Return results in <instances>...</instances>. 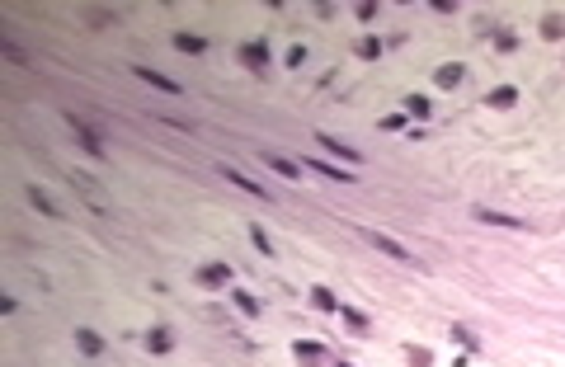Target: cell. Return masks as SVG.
Wrapping results in <instances>:
<instances>
[{
	"mask_svg": "<svg viewBox=\"0 0 565 367\" xmlns=\"http://www.w3.org/2000/svg\"><path fill=\"white\" fill-rule=\"evenodd\" d=\"M495 48H499V52H513V48H518V33H513L509 24H499L495 28Z\"/></svg>",
	"mask_w": 565,
	"mask_h": 367,
	"instance_id": "7402d4cb",
	"label": "cell"
},
{
	"mask_svg": "<svg viewBox=\"0 0 565 367\" xmlns=\"http://www.w3.org/2000/svg\"><path fill=\"white\" fill-rule=\"evenodd\" d=\"M542 38H546V43H561L565 38V19L561 14H546V19H542Z\"/></svg>",
	"mask_w": 565,
	"mask_h": 367,
	"instance_id": "ffe728a7",
	"label": "cell"
},
{
	"mask_svg": "<svg viewBox=\"0 0 565 367\" xmlns=\"http://www.w3.org/2000/svg\"><path fill=\"white\" fill-rule=\"evenodd\" d=\"M221 179H226V184H236V188H245V193H255V198H264V203H273V193H269V188H264V184L245 179L241 170H231V165H221Z\"/></svg>",
	"mask_w": 565,
	"mask_h": 367,
	"instance_id": "ba28073f",
	"label": "cell"
},
{
	"mask_svg": "<svg viewBox=\"0 0 565 367\" xmlns=\"http://www.w3.org/2000/svg\"><path fill=\"white\" fill-rule=\"evenodd\" d=\"M311 141H321V151H330V156H339V160H349V165H363V156H358L353 146H344L339 137H330V132H316Z\"/></svg>",
	"mask_w": 565,
	"mask_h": 367,
	"instance_id": "8992f818",
	"label": "cell"
},
{
	"mask_svg": "<svg viewBox=\"0 0 565 367\" xmlns=\"http://www.w3.org/2000/svg\"><path fill=\"white\" fill-rule=\"evenodd\" d=\"M353 14H358V24H373V19H377V5H373V0H363Z\"/></svg>",
	"mask_w": 565,
	"mask_h": 367,
	"instance_id": "83f0119b",
	"label": "cell"
},
{
	"mask_svg": "<svg viewBox=\"0 0 565 367\" xmlns=\"http://www.w3.org/2000/svg\"><path fill=\"white\" fill-rule=\"evenodd\" d=\"M175 48H179V52H188V57L208 52V43H203V38H198V33H175Z\"/></svg>",
	"mask_w": 565,
	"mask_h": 367,
	"instance_id": "ac0fdd59",
	"label": "cell"
},
{
	"mask_svg": "<svg viewBox=\"0 0 565 367\" xmlns=\"http://www.w3.org/2000/svg\"><path fill=\"white\" fill-rule=\"evenodd\" d=\"M231 306H236L241 315H250V320H259V315H264L259 297H255V292H245V288H231Z\"/></svg>",
	"mask_w": 565,
	"mask_h": 367,
	"instance_id": "9c48e42d",
	"label": "cell"
},
{
	"mask_svg": "<svg viewBox=\"0 0 565 367\" xmlns=\"http://www.w3.org/2000/svg\"><path fill=\"white\" fill-rule=\"evenodd\" d=\"M66 123H71V132L81 137V146H85V151H90V156H104V137H99V132L90 128L85 118H76V113H66Z\"/></svg>",
	"mask_w": 565,
	"mask_h": 367,
	"instance_id": "7a4b0ae2",
	"label": "cell"
},
{
	"mask_svg": "<svg viewBox=\"0 0 565 367\" xmlns=\"http://www.w3.org/2000/svg\"><path fill=\"white\" fill-rule=\"evenodd\" d=\"M335 367H353V363H335Z\"/></svg>",
	"mask_w": 565,
	"mask_h": 367,
	"instance_id": "1f68e13d",
	"label": "cell"
},
{
	"mask_svg": "<svg viewBox=\"0 0 565 367\" xmlns=\"http://www.w3.org/2000/svg\"><path fill=\"white\" fill-rule=\"evenodd\" d=\"M485 104L490 108H513L518 104V90H513V85H495V90L485 95Z\"/></svg>",
	"mask_w": 565,
	"mask_h": 367,
	"instance_id": "9a60e30c",
	"label": "cell"
},
{
	"mask_svg": "<svg viewBox=\"0 0 565 367\" xmlns=\"http://www.w3.org/2000/svg\"><path fill=\"white\" fill-rule=\"evenodd\" d=\"M306 43H293V48H288V66H297V71H301V66H306Z\"/></svg>",
	"mask_w": 565,
	"mask_h": 367,
	"instance_id": "4316f807",
	"label": "cell"
},
{
	"mask_svg": "<svg viewBox=\"0 0 565 367\" xmlns=\"http://www.w3.org/2000/svg\"><path fill=\"white\" fill-rule=\"evenodd\" d=\"M381 128H386V132H401L405 128V113H386V118H381Z\"/></svg>",
	"mask_w": 565,
	"mask_h": 367,
	"instance_id": "4dcf8cb0",
	"label": "cell"
},
{
	"mask_svg": "<svg viewBox=\"0 0 565 367\" xmlns=\"http://www.w3.org/2000/svg\"><path fill=\"white\" fill-rule=\"evenodd\" d=\"M339 320H344L349 330H358V335H368V330H373V320H368L363 311H353V306H339Z\"/></svg>",
	"mask_w": 565,
	"mask_h": 367,
	"instance_id": "e0dca14e",
	"label": "cell"
},
{
	"mask_svg": "<svg viewBox=\"0 0 565 367\" xmlns=\"http://www.w3.org/2000/svg\"><path fill=\"white\" fill-rule=\"evenodd\" d=\"M0 52L10 57V61H19V66H24V61H28V57L19 52V48H14V43H10V38H0Z\"/></svg>",
	"mask_w": 565,
	"mask_h": 367,
	"instance_id": "f1b7e54d",
	"label": "cell"
},
{
	"mask_svg": "<svg viewBox=\"0 0 565 367\" xmlns=\"http://www.w3.org/2000/svg\"><path fill=\"white\" fill-rule=\"evenodd\" d=\"M245 231H250V240H255V250H259V255H264V259H269V255H273V240H269V231H264V226H259V221H250V226H245Z\"/></svg>",
	"mask_w": 565,
	"mask_h": 367,
	"instance_id": "d6986e66",
	"label": "cell"
},
{
	"mask_svg": "<svg viewBox=\"0 0 565 367\" xmlns=\"http://www.w3.org/2000/svg\"><path fill=\"white\" fill-rule=\"evenodd\" d=\"M132 76L146 80V85H151V90H161V95H184V85H179V80L161 76V71H151V66H132Z\"/></svg>",
	"mask_w": 565,
	"mask_h": 367,
	"instance_id": "5b68a950",
	"label": "cell"
},
{
	"mask_svg": "<svg viewBox=\"0 0 565 367\" xmlns=\"http://www.w3.org/2000/svg\"><path fill=\"white\" fill-rule=\"evenodd\" d=\"M306 170H321V175H330V179L349 184V170H339V165H325V160H306Z\"/></svg>",
	"mask_w": 565,
	"mask_h": 367,
	"instance_id": "d4e9b609",
	"label": "cell"
},
{
	"mask_svg": "<svg viewBox=\"0 0 565 367\" xmlns=\"http://www.w3.org/2000/svg\"><path fill=\"white\" fill-rule=\"evenodd\" d=\"M405 358H410V363H415V367H429V363H433V353H429V348H424V344H419V348L410 344V348H405Z\"/></svg>",
	"mask_w": 565,
	"mask_h": 367,
	"instance_id": "484cf974",
	"label": "cell"
},
{
	"mask_svg": "<svg viewBox=\"0 0 565 367\" xmlns=\"http://www.w3.org/2000/svg\"><path fill=\"white\" fill-rule=\"evenodd\" d=\"M453 339H457V344H466V348H476V335H471L466 325H453Z\"/></svg>",
	"mask_w": 565,
	"mask_h": 367,
	"instance_id": "f546056e",
	"label": "cell"
},
{
	"mask_svg": "<svg viewBox=\"0 0 565 367\" xmlns=\"http://www.w3.org/2000/svg\"><path fill=\"white\" fill-rule=\"evenodd\" d=\"M28 203H33V208L43 212V217H52V221H61V208H57V203L48 198V193H43V188H38V184H28Z\"/></svg>",
	"mask_w": 565,
	"mask_h": 367,
	"instance_id": "5bb4252c",
	"label": "cell"
},
{
	"mask_svg": "<svg viewBox=\"0 0 565 367\" xmlns=\"http://www.w3.org/2000/svg\"><path fill=\"white\" fill-rule=\"evenodd\" d=\"M358 57H363V61H377V57H381V38H373V33L358 38Z\"/></svg>",
	"mask_w": 565,
	"mask_h": 367,
	"instance_id": "cb8c5ba5",
	"label": "cell"
},
{
	"mask_svg": "<svg viewBox=\"0 0 565 367\" xmlns=\"http://www.w3.org/2000/svg\"><path fill=\"white\" fill-rule=\"evenodd\" d=\"M311 306H316V311H330V315H339V306H344V301H339V297H335L330 288H311Z\"/></svg>",
	"mask_w": 565,
	"mask_h": 367,
	"instance_id": "2e32d148",
	"label": "cell"
},
{
	"mask_svg": "<svg viewBox=\"0 0 565 367\" xmlns=\"http://www.w3.org/2000/svg\"><path fill=\"white\" fill-rule=\"evenodd\" d=\"M433 80H438L443 90H457L462 80H466V66H462V61H448V66H438V71H433Z\"/></svg>",
	"mask_w": 565,
	"mask_h": 367,
	"instance_id": "7c38bea8",
	"label": "cell"
},
{
	"mask_svg": "<svg viewBox=\"0 0 565 367\" xmlns=\"http://www.w3.org/2000/svg\"><path fill=\"white\" fill-rule=\"evenodd\" d=\"M368 245H373V250H381V255H391V259H401V264L415 259V255L405 250L401 240H396V236H386V231H368Z\"/></svg>",
	"mask_w": 565,
	"mask_h": 367,
	"instance_id": "277c9868",
	"label": "cell"
},
{
	"mask_svg": "<svg viewBox=\"0 0 565 367\" xmlns=\"http://www.w3.org/2000/svg\"><path fill=\"white\" fill-rule=\"evenodd\" d=\"M193 278H198L203 288H231V278H236V273H231V264L212 259V264H198V268H193Z\"/></svg>",
	"mask_w": 565,
	"mask_h": 367,
	"instance_id": "6da1fadb",
	"label": "cell"
},
{
	"mask_svg": "<svg viewBox=\"0 0 565 367\" xmlns=\"http://www.w3.org/2000/svg\"><path fill=\"white\" fill-rule=\"evenodd\" d=\"M241 66H250V71H264L269 66V43L264 38H250V43H241Z\"/></svg>",
	"mask_w": 565,
	"mask_h": 367,
	"instance_id": "3957f363",
	"label": "cell"
},
{
	"mask_svg": "<svg viewBox=\"0 0 565 367\" xmlns=\"http://www.w3.org/2000/svg\"><path fill=\"white\" fill-rule=\"evenodd\" d=\"M476 217H481V221H490V226H509V231H518V226H523L518 217H504V212H490V208H476Z\"/></svg>",
	"mask_w": 565,
	"mask_h": 367,
	"instance_id": "44dd1931",
	"label": "cell"
},
{
	"mask_svg": "<svg viewBox=\"0 0 565 367\" xmlns=\"http://www.w3.org/2000/svg\"><path fill=\"white\" fill-rule=\"evenodd\" d=\"M76 348H81L85 358H99V353H104V339H99L90 325H76Z\"/></svg>",
	"mask_w": 565,
	"mask_h": 367,
	"instance_id": "8fae6325",
	"label": "cell"
},
{
	"mask_svg": "<svg viewBox=\"0 0 565 367\" xmlns=\"http://www.w3.org/2000/svg\"><path fill=\"white\" fill-rule=\"evenodd\" d=\"M146 348H151V353H170V348H175L170 325H151V330H146Z\"/></svg>",
	"mask_w": 565,
	"mask_h": 367,
	"instance_id": "4fadbf2b",
	"label": "cell"
},
{
	"mask_svg": "<svg viewBox=\"0 0 565 367\" xmlns=\"http://www.w3.org/2000/svg\"><path fill=\"white\" fill-rule=\"evenodd\" d=\"M259 160H264L269 170H278L283 179H301V165H297V160H288V156H278V151H259Z\"/></svg>",
	"mask_w": 565,
	"mask_h": 367,
	"instance_id": "30bf717a",
	"label": "cell"
},
{
	"mask_svg": "<svg viewBox=\"0 0 565 367\" xmlns=\"http://www.w3.org/2000/svg\"><path fill=\"white\" fill-rule=\"evenodd\" d=\"M405 113H410V118H429L433 104L424 99V95H410V99H405Z\"/></svg>",
	"mask_w": 565,
	"mask_h": 367,
	"instance_id": "603a6c76",
	"label": "cell"
},
{
	"mask_svg": "<svg viewBox=\"0 0 565 367\" xmlns=\"http://www.w3.org/2000/svg\"><path fill=\"white\" fill-rule=\"evenodd\" d=\"M293 353L301 367H325V344H316V339H297Z\"/></svg>",
	"mask_w": 565,
	"mask_h": 367,
	"instance_id": "52a82bcc",
	"label": "cell"
}]
</instances>
